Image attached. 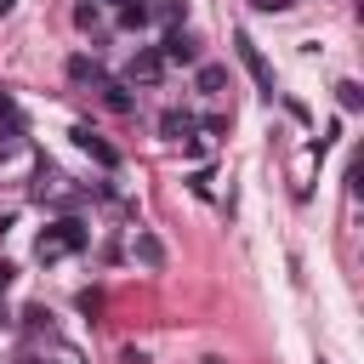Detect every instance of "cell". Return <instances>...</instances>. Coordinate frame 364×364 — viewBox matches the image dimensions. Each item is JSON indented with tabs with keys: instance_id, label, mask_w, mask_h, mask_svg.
Masks as SVG:
<instances>
[{
	"instance_id": "cell-1",
	"label": "cell",
	"mask_w": 364,
	"mask_h": 364,
	"mask_svg": "<svg viewBox=\"0 0 364 364\" xmlns=\"http://www.w3.org/2000/svg\"><path fill=\"white\" fill-rule=\"evenodd\" d=\"M85 222H74V216H63V222H51L40 239H34V256L40 262H57V256H68V250H85Z\"/></svg>"
},
{
	"instance_id": "cell-2",
	"label": "cell",
	"mask_w": 364,
	"mask_h": 364,
	"mask_svg": "<svg viewBox=\"0 0 364 364\" xmlns=\"http://www.w3.org/2000/svg\"><path fill=\"white\" fill-rule=\"evenodd\" d=\"M233 46H239V63L250 68V80H256V85H262V91L273 97V68H267V57H262V46H256V40L245 34V28L233 34Z\"/></svg>"
},
{
	"instance_id": "cell-3",
	"label": "cell",
	"mask_w": 364,
	"mask_h": 364,
	"mask_svg": "<svg viewBox=\"0 0 364 364\" xmlns=\"http://www.w3.org/2000/svg\"><path fill=\"white\" fill-rule=\"evenodd\" d=\"M68 136H74V148H80V154H91V159H97L102 171H119V148H114V142H102V136H97L91 125H74Z\"/></svg>"
},
{
	"instance_id": "cell-4",
	"label": "cell",
	"mask_w": 364,
	"mask_h": 364,
	"mask_svg": "<svg viewBox=\"0 0 364 364\" xmlns=\"http://www.w3.org/2000/svg\"><path fill=\"white\" fill-rule=\"evenodd\" d=\"M154 51H159V63H182V68H188V63H199V40H193L188 28H171Z\"/></svg>"
},
{
	"instance_id": "cell-5",
	"label": "cell",
	"mask_w": 364,
	"mask_h": 364,
	"mask_svg": "<svg viewBox=\"0 0 364 364\" xmlns=\"http://www.w3.org/2000/svg\"><path fill=\"white\" fill-rule=\"evenodd\" d=\"M193 131H199L193 114H182V108H165V114H159V136H165V142H188Z\"/></svg>"
},
{
	"instance_id": "cell-6",
	"label": "cell",
	"mask_w": 364,
	"mask_h": 364,
	"mask_svg": "<svg viewBox=\"0 0 364 364\" xmlns=\"http://www.w3.org/2000/svg\"><path fill=\"white\" fill-rule=\"evenodd\" d=\"M159 74H165V63H159V51H154V46H142V51L131 57V85H154Z\"/></svg>"
},
{
	"instance_id": "cell-7",
	"label": "cell",
	"mask_w": 364,
	"mask_h": 364,
	"mask_svg": "<svg viewBox=\"0 0 364 364\" xmlns=\"http://www.w3.org/2000/svg\"><path fill=\"white\" fill-rule=\"evenodd\" d=\"M23 114H17V102H11V91H0V142H23Z\"/></svg>"
},
{
	"instance_id": "cell-8",
	"label": "cell",
	"mask_w": 364,
	"mask_h": 364,
	"mask_svg": "<svg viewBox=\"0 0 364 364\" xmlns=\"http://www.w3.org/2000/svg\"><path fill=\"white\" fill-rule=\"evenodd\" d=\"M97 91H102V102H108V108H114V114H136V97H131V91H125V85H119V80H102V85H97Z\"/></svg>"
},
{
	"instance_id": "cell-9",
	"label": "cell",
	"mask_w": 364,
	"mask_h": 364,
	"mask_svg": "<svg viewBox=\"0 0 364 364\" xmlns=\"http://www.w3.org/2000/svg\"><path fill=\"white\" fill-rule=\"evenodd\" d=\"M68 80H91V85H102L108 74H102V63H97V57H68Z\"/></svg>"
},
{
	"instance_id": "cell-10",
	"label": "cell",
	"mask_w": 364,
	"mask_h": 364,
	"mask_svg": "<svg viewBox=\"0 0 364 364\" xmlns=\"http://www.w3.org/2000/svg\"><path fill=\"white\" fill-rule=\"evenodd\" d=\"M193 85H199V91H205V97H216V91H222V85H228V68H222V63H205V68H199V74H193Z\"/></svg>"
},
{
	"instance_id": "cell-11",
	"label": "cell",
	"mask_w": 364,
	"mask_h": 364,
	"mask_svg": "<svg viewBox=\"0 0 364 364\" xmlns=\"http://www.w3.org/2000/svg\"><path fill=\"white\" fill-rule=\"evenodd\" d=\"M136 262H142V267H165V245H159L154 233H136Z\"/></svg>"
},
{
	"instance_id": "cell-12",
	"label": "cell",
	"mask_w": 364,
	"mask_h": 364,
	"mask_svg": "<svg viewBox=\"0 0 364 364\" xmlns=\"http://www.w3.org/2000/svg\"><path fill=\"white\" fill-rule=\"evenodd\" d=\"M148 17H154V6H148V0H119V23H125V28H142Z\"/></svg>"
},
{
	"instance_id": "cell-13",
	"label": "cell",
	"mask_w": 364,
	"mask_h": 364,
	"mask_svg": "<svg viewBox=\"0 0 364 364\" xmlns=\"http://www.w3.org/2000/svg\"><path fill=\"white\" fill-rule=\"evenodd\" d=\"M336 102H341L347 114H358V108H364V91H358V80H341V85H336Z\"/></svg>"
},
{
	"instance_id": "cell-14",
	"label": "cell",
	"mask_w": 364,
	"mask_h": 364,
	"mask_svg": "<svg viewBox=\"0 0 364 364\" xmlns=\"http://www.w3.org/2000/svg\"><path fill=\"white\" fill-rule=\"evenodd\" d=\"M159 17H165V23H171V28H176V23H182V17H188V0H165V6H159Z\"/></svg>"
},
{
	"instance_id": "cell-15",
	"label": "cell",
	"mask_w": 364,
	"mask_h": 364,
	"mask_svg": "<svg viewBox=\"0 0 364 364\" xmlns=\"http://www.w3.org/2000/svg\"><path fill=\"white\" fill-rule=\"evenodd\" d=\"M74 23H80V28H97V0H80V6H74Z\"/></svg>"
},
{
	"instance_id": "cell-16",
	"label": "cell",
	"mask_w": 364,
	"mask_h": 364,
	"mask_svg": "<svg viewBox=\"0 0 364 364\" xmlns=\"http://www.w3.org/2000/svg\"><path fill=\"white\" fill-rule=\"evenodd\" d=\"M11 279H17V267H11V262H0V296L11 290Z\"/></svg>"
},
{
	"instance_id": "cell-17",
	"label": "cell",
	"mask_w": 364,
	"mask_h": 364,
	"mask_svg": "<svg viewBox=\"0 0 364 364\" xmlns=\"http://www.w3.org/2000/svg\"><path fill=\"white\" fill-rule=\"evenodd\" d=\"M119 358H125V364H148V353H142V347H125Z\"/></svg>"
},
{
	"instance_id": "cell-18",
	"label": "cell",
	"mask_w": 364,
	"mask_h": 364,
	"mask_svg": "<svg viewBox=\"0 0 364 364\" xmlns=\"http://www.w3.org/2000/svg\"><path fill=\"white\" fill-rule=\"evenodd\" d=\"M256 11H290V0H256Z\"/></svg>"
},
{
	"instance_id": "cell-19",
	"label": "cell",
	"mask_w": 364,
	"mask_h": 364,
	"mask_svg": "<svg viewBox=\"0 0 364 364\" xmlns=\"http://www.w3.org/2000/svg\"><path fill=\"white\" fill-rule=\"evenodd\" d=\"M205 364H222V358H205Z\"/></svg>"
}]
</instances>
